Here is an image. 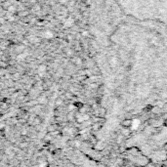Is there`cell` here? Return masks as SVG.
<instances>
[{
    "instance_id": "cell-1",
    "label": "cell",
    "mask_w": 167,
    "mask_h": 167,
    "mask_svg": "<svg viewBox=\"0 0 167 167\" xmlns=\"http://www.w3.org/2000/svg\"><path fill=\"white\" fill-rule=\"evenodd\" d=\"M46 69H47V68H46V65H40L39 67L37 68V73H38V75L39 76H44V74L46 73Z\"/></svg>"
},
{
    "instance_id": "cell-5",
    "label": "cell",
    "mask_w": 167,
    "mask_h": 167,
    "mask_svg": "<svg viewBox=\"0 0 167 167\" xmlns=\"http://www.w3.org/2000/svg\"><path fill=\"white\" fill-rule=\"evenodd\" d=\"M73 19H69L67 22H65V27H69V26H70V25H71V23H73Z\"/></svg>"
},
{
    "instance_id": "cell-6",
    "label": "cell",
    "mask_w": 167,
    "mask_h": 167,
    "mask_svg": "<svg viewBox=\"0 0 167 167\" xmlns=\"http://www.w3.org/2000/svg\"><path fill=\"white\" fill-rule=\"evenodd\" d=\"M74 63L76 65H81V60L80 59H76V60H74Z\"/></svg>"
},
{
    "instance_id": "cell-2",
    "label": "cell",
    "mask_w": 167,
    "mask_h": 167,
    "mask_svg": "<svg viewBox=\"0 0 167 167\" xmlns=\"http://www.w3.org/2000/svg\"><path fill=\"white\" fill-rule=\"evenodd\" d=\"M131 124H132V121L130 120V119H124V120L121 122V125H122V127L124 128H128L131 126Z\"/></svg>"
},
{
    "instance_id": "cell-3",
    "label": "cell",
    "mask_w": 167,
    "mask_h": 167,
    "mask_svg": "<svg viewBox=\"0 0 167 167\" xmlns=\"http://www.w3.org/2000/svg\"><path fill=\"white\" fill-rule=\"evenodd\" d=\"M43 36L47 39H50V38H53L54 33H53V31H46L43 34Z\"/></svg>"
},
{
    "instance_id": "cell-7",
    "label": "cell",
    "mask_w": 167,
    "mask_h": 167,
    "mask_svg": "<svg viewBox=\"0 0 167 167\" xmlns=\"http://www.w3.org/2000/svg\"><path fill=\"white\" fill-rule=\"evenodd\" d=\"M14 10H15V8H14V7H10V8H9V11H11V12H13Z\"/></svg>"
},
{
    "instance_id": "cell-4",
    "label": "cell",
    "mask_w": 167,
    "mask_h": 167,
    "mask_svg": "<svg viewBox=\"0 0 167 167\" xmlns=\"http://www.w3.org/2000/svg\"><path fill=\"white\" fill-rule=\"evenodd\" d=\"M27 56H28V53L26 52V51H23V53H21V54L18 55V59H19V60H25Z\"/></svg>"
},
{
    "instance_id": "cell-8",
    "label": "cell",
    "mask_w": 167,
    "mask_h": 167,
    "mask_svg": "<svg viewBox=\"0 0 167 167\" xmlns=\"http://www.w3.org/2000/svg\"><path fill=\"white\" fill-rule=\"evenodd\" d=\"M61 2L62 3H65V2H67V0H61Z\"/></svg>"
}]
</instances>
